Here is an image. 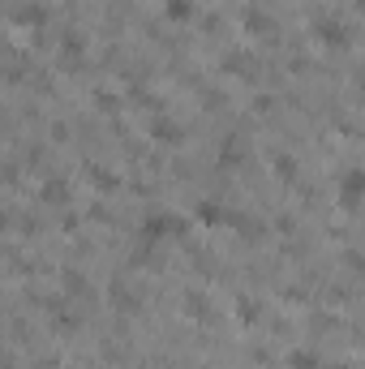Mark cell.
Listing matches in <instances>:
<instances>
[{
    "mask_svg": "<svg viewBox=\"0 0 365 369\" xmlns=\"http://www.w3.org/2000/svg\"><path fill=\"white\" fill-rule=\"evenodd\" d=\"M189 13H194V9H189V0H168V18L172 22H185Z\"/></svg>",
    "mask_w": 365,
    "mask_h": 369,
    "instance_id": "4",
    "label": "cell"
},
{
    "mask_svg": "<svg viewBox=\"0 0 365 369\" xmlns=\"http://www.w3.org/2000/svg\"><path fill=\"white\" fill-rule=\"evenodd\" d=\"M142 232H147V236H181L185 219H177L172 211H160V215H151L147 223H142Z\"/></svg>",
    "mask_w": 365,
    "mask_h": 369,
    "instance_id": "1",
    "label": "cell"
},
{
    "mask_svg": "<svg viewBox=\"0 0 365 369\" xmlns=\"http://www.w3.org/2000/svg\"><path fill=\"white\" fill-rule=\"evenodd\" d=\"M198 219L206 223V228H219V223H232L236 215L228 211V206H219V202H198Z\"/></svg>",
    "mask_w": 365,
    "mask_h": 369,
    "instance_id": "2",
    "label": "cell"
},
{
    "mask_svg": "<svg viewBox=\"0 0 365 369\" xmlns=\"http://www.w3.org/2000/svg\"><path fill=\"white\" fill-rule=\"evenodd\" d=\"M357 194H361V172H348V181H344V202L353 206V202H357Z\"/></svg>",
    "mask_w": 365,
    "mask_h": 369,
    "instance_id": "3",
    "label": "cell"
}]
</instances>
